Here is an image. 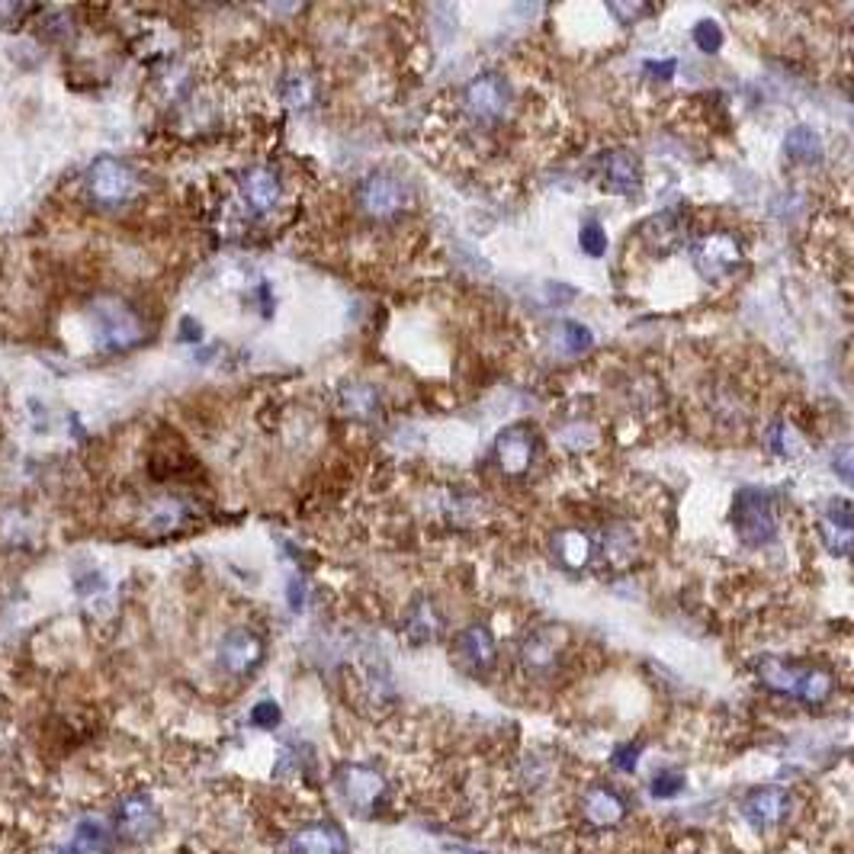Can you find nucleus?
Instances as JSON below:
<instances>
[{
  "instance_id": "c756f323",
  "label": "nucleus",
  "mask_w": 854,
  "mask_h": 854,
  "mask_svg": "<svg viewBox=\"0 0 854 854\" xmlns=\"http://www.w3.org/2000/svg\"><path fill=\"white\" fill-rule=\"evenodd\" d=\"M357 393H360V399H353V396L347 393V408H353L357 414H370V411L376 408V393L366 389V386H360Z\"/></svg>"
},
{
  "instance_id": "6ab92c4d",
  "label": "nucleus",
  "mask_w": 854,
  "mask_h": 854,
  "mask_svg": "<svg viewBox=\"0 0 854 854\" xmlns=\"http://www.w3.org/2000/svg\"><path fill=\"white\" fill-rule=\"evenodd\" d=\"M739 261V248L730 234H713L700 244V267L707 274H720V270H730L733 264Z\"/></svg>"
},
{
  "instance_id": "9b49d317",
  "label": "nucleus",
  "mask_w": 854,
  "mask_h": 854,
  "mask_svg": "<svg viewBox=\"0 0 854 854\" xmlns=\"http://www.w3.org/2000/svg\"><path fill=\"white\" fill-rule=\"evenodd\" d=\"M286 854H347V839L332 822H315L289 839Z\"/></svg>"
},
{
  "instance_id": "dca6fc26",
  "label": "nucleus",
  "mask_w": 854,
  "mask_h": 854,
  "mask_svg": "<svg viewBox=\"0 0 854 854\" xmlns=\"http://www.w3.org/2000/svg\"><path fill=\"white\" fill-rule=\"evenodd\" d=\"M806 665H794L787 659H758V682L771 687L774 694L797 697V687L803 682Z\"/></svg>"
},
{
  "instance_id": "0eeeda50",
  "label": "nucleus",
  "mask_w": 854,
  "mask_h": 854,
  "mask_svg": "<svg viewBox=\"0 0 854 854\" xmlns=\"http://www.w3.org/2000/svg\"><path fill=\"white\" fill-rule=\"evenodd\" d=\"M512 107V87L502 74H479L466 87V110L479 122H498Z\"/></svg>"
},
{
  "instance_id": "72a5a7b5",
  "label": "nucleus",
  "mask_w": 854,
  "mask_h": 854,
  "mask_svg": "<svg viewBox=\"0 0 854 854\" xmlns=\"http://www.w3.org/2000/svg\"><path fill=\"white\" fill-rule=\"evenodd\" d=\"M839 472H842L845 479H852V469H849V447L842 450V459H839Z\"/></svg>"
},
{
  "instance_id": "b1692460",
  "label": "nucleus",
  "mask_w": 854,
  "mask_h": 854,
  "mask_svg": "<svg viewBox=\"0 0 854 854\" xmlns=\"http://www.w3.org/2000/svg\"><path fill=\"white\" fill-rule=\"evenodd\" d=\"M560 350L563 353H569V357H575V353H585L591 344H594V338H591V332L585 328V325H578V322H566V325H560Z\"/></svg>"
},
{
  "instance_id": "2eb2a0df",
  "label": "nucleus",
  "mask_w": 854,
  "mask_h": 854,
  "mask_svg": "<svg viewBox=\"0 0 854 854\" xmlns=\"http://www.w3.org/2000/svg\"><path fill=\"white\" fill-rule=\"evenodd\" d=\"M241 193L248 200V206H254L257 213H267L280 203V177L270 171V168H251L241 180Z\"/></svg>"
},
{
  "instance_id": "f257e3e1",
  "label": "nucleus",
  "mask_w": 854,
  "mask_h": 854,
  "mask_svg": "<svg viewBox=\"0 0 854 854\" xmlns=\"http://www.w3.org/2000/svg\"><path fill=\"white\" fill-rule=\"evenodd\" d=\"M733 527L745 543L765 546L778 537L774 498L761 489H742L733 498Z\"/></svg>"
},
{
  "instance_id": "f704fd0d",
  "label": "nucleus",
  "mask_w": 854,
  "mask_h": 854,
  "mask_svg": "<svg viewBox=\"0 0 854 854\" xmlns=\"http://www.w3.org/2000/svg\"><path fill=\"white\" fill-rule=\"evenodd\" d=\"M58 854H84V852H81V849H77V845H74V842H71V845H64V849H58Z\"/></svg>"
},
{
  "instance_id": "7ed1b4c3",
  "label": "nucleus",
  "mask_w": 854,
  "mask_h": 854,
  "mask_svg": "<svg viewBox=\"0 0 854 854\" xmlns=\"http://www.w3.org/2000/svg\"><path fill=\"white\" fill-rule=\"evenodd\" d=\"M338 794L357 816H376L386 803L389 787L366 765H344L338 768Z\"/></svg>"
},
{
  "instance_id": "f03ea898",
  "label": "nucleus",
  "mask_w": 854,
  "mask_h": 854,
  "mask_svg": "<svg viewBox=\"0 0 854 854\" xmlns=\"http://www.w3.org/2000/svg\"><path fill=\"white\" fill-rule=\"evenodd\" d=\"M87 196L97 203V206H104V209H119V206H125L132 196H135V190H139V177L135 171L125 165V161H119L113 155H104V158H97L94 165H91V171H87Z\"/></svg>"
},
{
  "instance_id": "39448f33",
  "label": "nucleus",
  "mask_w": 854,
  "mask_h": 854,
  "mask_svg": "<svg viewBox=\"0 0 854 854\" xmlns=\"http://www.w3.org/2000/svg\"><path fill=\"white\" fill-rule=\"evenodd\" d=\"M94 328L107 350H129L132 344L142 341L139 318L132 315V309H125L122 302H113V299H104L94 309Z\"/></svg>"
},
{
  "instance_id": "7c9ffc66",
  "label": "nucleus",
  "mask_w": 854,
  "mask_h": 854,
  "mask_svg": "<svg viewBox=\"0 0 854 854\" xmlns=\"http://www.w3.org/2000/svg\"><path fill=\"white\" fill-rule=\"evenodd\" d=\"M636 761H639V745H621L617 755H614V765H617L621 771H633Z\"/></svg>"
},
{
  "instance_id": "2f4dec72",
  "label": "nucleus",
  "mask_w": 854,
  "mask_h": 854,
  "mask_svg": "<svg viewBox=\"0 0 854 854\" xmlns=\"http://www.w3.org/2000/svg\"><path fill=\"white\" fill-rule=\"evenodd\" d=\"M646 71H649V74H659V77H672V74H675V61H672V58H669V61H649Z\"/></svg>"
},
{
  "instance_id": "aec40b11",
  "label": "nucleus",
  "mask_w": 854,
  "mask_h": 854,
  "mask_svg": "<svg viewBox=\"0 0 854 854\" xmlns=\"http://www.w3.org/2000/svg\"><path fill=\"white\" fill-rule=\"evenodd\" d=\"M604 180L621 190V193H633L639 187V161L629 152H611L604 155Z\"/></svg>"
},
{
  "instance_id": "cd10ccee",
  "label": "nucleus",
  "mask_w": 854,
  "mask_h": 854,
  "mask_svg": "<svg viewBox=\"0 0 854 854\" xmlns=\"http://www.w3.org/2000/svg\"><path fill=\"white\" fill-rule=\"evenodd\" d=\"M312 97H315L312 81H305V77H292V81L286 84V104H289V107H309Z\"/></svg>"
},
{
  "instance_id": "f3484780",
  "label": "nucleus",
  "mask_w": 854,
  "mask_h": 854,
  "mask_svg": "<svg viewBox=\"0 0 854 854\" xmlns=\"http://www.w3.org/2000/svg\"><path fill=\"white\" fill-rule=\"evenodd\" d=\"M822 537L835 556H845L852 550V505L832 502L829 512L822 514Z\"/></svg>"
},
{
  "instance_id": "ddd939ff",
  "label": "nucleus",
  "mask_w": 854,
  "mask_h": 854,
  "mask_svg": "<svg viewBox=\"0 0 854 854\" xmlns=\"http://www.w3.org/2000/svg\"><path fill=\"white\" fill-rule=\"evenodd\" d=\"M560 652L563 646L556 642V636L550 629H537L520 642V665L530 675H550L560 665Z\"/></svg>"
},
{
  "instance_id": "a878e982",
  "label": "nucleus",
  "mask_w": 854,
  "mask_h": 854,
  "mask_svg": "<svg viewBox=\"0 0 854 854\" xmlns=\"http://www.w3.org/2000/svg\"><path fill=\"white\" fill-rule=\"evenodd\" d=\"M280 720H284V710H280L277 700H261V703L251 710V723H254L257 730H277Z\"/></svg>"
},
{
  "instance_id": "1a4fd4ad",
  "label": "nucleus",
  "mask_w": 854,
  "mask_h": 854,
  "mask_svg": "<svg viewBox=\"0 0 854 854\" xmlns=\"http://www.w3.org/2000/svg\"><path fill=\"white\" fill-rule=\"evenodd\" d=\"M264 662V639L248 627H238L228 633L219 646V665L228 675H251Z\"/></svg>"
},
{
  "instance_id": "20e7f679",
  "label": "nucleus",
  "mask_w": 854,
  "mask_h": 854,
  "mask_svg": "<svg viewBox=\"0 0 854 854\" xmlns=\"http://www.w3.org/2000/svg\"><path fill=\"white\" fill-rule=\"evenodd\" d=\"M411 200V190L405 187V180H399L396 173H370L360 183V206L373 216V219H393L396 213H401Z\"/></svg>"
},
{
  "instance_id": "423d86ee",
  "label": "nucleus",
  "mask_w": 854,
  "mask_h": 854,
  "mask_svg": "<svg viewBox=\"0 0 854 854\" xmlns=\"http://www.w3.org/2000/svg\"><path fill=\"white\" fill-rule=\"evenodd\" d=\"M161 829V816L155 799L145 794H129L116 806V835H122L132 845H142L148 839H155V832Z\"/></svg>"
},
{
  "instance_id": "4be33fe9",
  "label": "nucleus",
  "mask_w": 854,
  "mask_h": 854,
  "mask_svg": "<svg viewBox=\"0 0 854 854\" xmlns=\"http://www.w3.org/2000/svg\"><path fill=\"white\" fill-rule=\"evenodd\" d=\"M784 152H787L794 161L816 165V161H822V139H819L813 129L797 125V129L787 132V139H784Z\"/></svg>"
},
{
  "instance_id": "6e6552de",
  "label": "nucleus",
  "mask_w": 854,
  "mask_h": 854,
  "mask_svg": "<svg viewBox=\"0 0 854 854\" xmlns=\"http://www.w3.org/2000/svg\"><path fill=\"white\" fill-rule=\"evenodd\" d=\"M791 806H794V799H791V794L784 787H771L768 784V787H755V791L745 794L742 816H745V822L751 829L771 832V829H778L791 816Z\"/></svg>"
},
{
  "instance_id": "a211bd4d",
  "label": "nucleus",
  "mask_w": 854,
  "mask_h": 854,
  "mask_svg": "<svg viewBox=\"0 0 854 854\" xmlns=\"http://www.w3.org/2000/svg\"><path fill=\"white\" fill-rule=\"evenodd\" d=\"M74 845L84 854H110L116 849V832L104 819H81L74 826Z\"/></svg>"
},
{
  "instance_id": "393cba45",
  "label": "nucleus",
  "mask_w": 854,
  "mask_h": 854,
  "mask_svg": "<svg viewBox=\"0 0 854 854\" xmlns=\"http://www.w3.org/2000/svg\"><path fill=\"white\" fill-rule=\"evenodd\" d=\"M694 43H697V49H700V52L713 56V52H720V49H723V29H720L713 20H703V23H697V26H694Z\"/></svg>"
},
{
  "instance_id": "9d476101",
  "label": "nucleus",
  "mask_w": 854,
  "mask_h": 854,
  "mask_svg": "<svg viewBox=\"0 0 854 854\" xmlns=\"http://www.w3.org/2000/svg\"><path fill=\"white\" fill-rule=\"evenodd\" d=\"M581 813H585V819H588L591 826L611 829V826H621V822H624L627 803H624V797H621L614 787L598 784V787H591V791L581 797Z\"/></svg>"
},
{
  "instance_id": "c85d7f7f",
  "label": "nucleus",
  "mask_w": 854,
  "mask_h": 854,
  "mask_svg": "<svg viewBox=\"0 0 854 854\" xmlns=\"http://www.w3.org/2000/svg\"><path fill=\"white\" fill-rule=\"evenodd\" d=\"M684 787V778L682 774H659L652 784H649V791H652V797H659V799H669V797H675L678 791Z\"/></svg>"
},
{
  "instance_id": "f8f14e48",
  "label": "nucleus",
  "mask_w": 854,
  "mask_h": 854,
  "mask_svg": "<svg viewBox=\"0 0 854 854\" xmlns=\"http://www.w3.org/2000/svg\"><path fill=\"white\" fill-rule=\"evenodd\" d=\"M495 636L489 633V627L476 624V627L462 629L456 636V655L462 659V665L469 672H489L495 665Z\"/></svg>"
},
{
  "instance_id": "4468645a",
  "label": "nucleus",
  "mask_w": 854,
  "mask_h": 854,
  "mask_svg": "<svg viewBox=\"0 0 854 854\" xmlns=\"http://www.w3.org/2000/svg\"><path fill=\"white\" fill-rule=\"evenodd\" d=\"M533 450H537V444H533V434L527 428H508L495 444V456H498L502 469L512 472V476H520L524 469H530Z\"/></svg>"
},
{
  "instance_id": "473e14b6",
  "label": "nucleus",
  "mask_w": 854,
  "mask_h": 854,
  "mask_svg": "<svg viewBox=\"0 0 854 854\" xmlns=\"http://www.w3.org/2000/svg\"><path fill=\"white\" fill-rule=\"evenodd\" d=\"M302 598H305L302 581H292V585H289V604H292L296 611H302Z\"/></svg>"
},
{
  "instance_id": "bb28decb",
  "label": "nucleus",
  "mask_w": 854,
  "mask_h": 854,
  "mask_svg": "<svg viewBox=\"0 0 854 854\" xmlns=\"http://www.w3.org/2000/svg\"><path fill=\"white\" fill-rule=\"evenodd\" d=\"M578 244H581L585 254L601 257L608 251V234H604V228L598 226V222H588V226L581 228V234H578Z\"/></svg>"
},
{
  "instance_id": "412c9836",
  "label": "nucleus",
  "mask_w": 854,
  "mask_h": 854,
  "mask_svg": "<svg viewBox=\"0 0 854 854\" xmlns=\"http://www.w3.org/2000/svg\"><path fill=\"white\" fill-rule=\"evenodd\" d=\"M832 690H835V675L829 669H806L797 687V700L809 703V707H819L832 697Z\"/></svg>"
},
{
  "instance_id": "5701e85b",
  "label": "nucleus",
  "mask_w": 854,
  "mask_h": 854,
  "mask_svg": "<svg viewBox=\"0 0 854 854\" xmlns=\"http://www.w3.org/2000/svg\"><path fill=\"white\" fill-rule=\"evenodd\" d=\"M556 553H560V560L569 569H581L591 560V540L585 533H578V530H569V533H563L556 540Z\"/></svg>"
}]
</instances>
